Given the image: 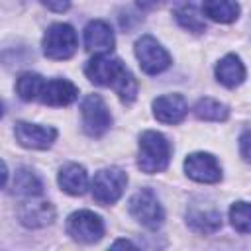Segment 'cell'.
<instances>
[{
  "label": "cell",
  "instance_id": "6da1fadb",
  "mask_svg": "<svg viewBox=\"0 0 251 251\" xmlns=\"http://www.w3.org/2000/svg\"><path fill=\"white\" fill-rule=\"evenodd\" d=\"M90 82L98 86H112L124 104H131L137 96V82L122 59L112 57L110 53H100L86 63L84 69Z\"/></svg>",
  "mask_w": 251,
  "mask_h": 251
},
{
  "label": "cell",
  "instance_id": "7a4b0ae2",
  "mask_svg": "<svg viewBox=\"0 0 251 251\" xmlns=\"http://www.w3.org/2000/svg\"><path fill=\"white\" fill-rule=\"evenodd\" d=\"M171 161V143L169 139L155 129H147L139 135V157H137V167L147 173H163L169 167Z\"/></svg>",
  "mask_w": 251,
  "mask_h": 251
},
{
  "label": "cell",
  "instance_id": "3957f363",
  "mask_svg": "<svg viewBox=\"0 0 251 251\" xmlns=\"http://www.w3.org/2000/svg\"><path fill=\"white\" fill-rule=\"evenodd\" d=\"M41 45H43V53L47 59H53V61L71 59L78 45L76 31L69 24H53L47 27Z\"/></svg>",
  "mask_w": 251,
  "mask_h": 251
},
{
  "label": "cell",
  "instance_id": "277c9868",
  "mask_svg": "<svg viewBox=\"0 0 251 251\" xmlns=\"http://www.w3.org/2000/svg\"><path fill=\"white\" fill-rule=\"evenodd\" d=\"M126 184H127V175L122 169H116V167L100 169L94 175L90 184L92 198L102 206H110L122 198Z\"/></svg>",
  "mask_w": 251,
  "mask_h": 251
},
{
  "label": "cell",
  "instance_id": "5b68a950",
  "mask_svg": "<svg viewBox=\"0 0 251 251\" xmlns=\"http://www.w3.org/2000/svg\"><path fill=\"white\" fill-rule=\"evenodd\" d=\"M127 210L129 214L145 227L149 229H157L163 226L165 222V212H163V206L159 204L155 192L151 188H141L137 190L131 198H129V204H127Z\"/></svg>",
  "mask_w": 251,
  "mask_h": 251
},
{
  "label": "cell",
  "instance_id": "8992f818",
  "mask_svg": "<svg viewBox=\"0 0 251 251\" xmlns=\"http://www.w3.org/2000/svg\"><path fill=\"white\" fill-rule=\"evenodd\" d=\"M82 129L90 137L104 135L112 126V114L100 94H88L80 104Z\"/></svg>",
  "mask_w": 251,
  "mask_h": 251
},
{
  "label": "cell",
  "instance_id": "52a82bcc",
  "mask_svg": "<svg viewBox=\"0 0 251 251\" xmlns=\"http://www.w3.org/2000/svg\"><path fill=\"white\" fill-rule=\"evenodd\" d=\"M135 57L139 61L141 71L147 75H159L171 65V55L151 35H141L135 41Z\"/></svg>",
  "mask_w": 251,
  "mask_h": 251
},
{
  "label": "cell",
  "instance_id": "ba28073f",
  "mask_svg": "<svg viewBox=\"0 0 251 251\" xmlns=\"http://www.w3.org/2000/svg\"><path fill=\"white\" fill-rule=\"evenodd\" d=\"M67 233L78 243H94L104 235V222L90 210H78L67 218Z\"/></svg>",
  "mask_w": 251,
  "mask_h": 251
},
{
  "label": "cell",
  "instance_id": "9c48e42d",
  "mask_svg": "<svg viewBox=\"0 0 251 251\" xmlns=\"http://www.w3.org/2000/svg\"><path fill=\"white\" fill-rule=\"evenodd\" d=\"M184 173L188 178L202 184H216L222 180V167L212 153L196 151L184 159Z\"/></svg>",
  "mask_w": 251,
  "mask_h": 251
},
{
  "label": "cell",
  "instance_id": "30bf717a",
  "mask_svg": "<svg viewBox=\"0 0 251 251\" xmlns=\"http://www.w3.org/2000/svg\"><path fill=\"white\" fill-rule=\"evenodd\" d=\"M14 135L22 147L41 151V149H49L53 145V141L57 139V129L47 127V126L29 124V122H16Z\"/></svg>",
  "mask_w": 251,
  "mask_h": 251
},
{
  "label": "cell",
  "instance_id": "8fae6325",
  "mask_svg": "<svg viewBox=\"0 0 251 251\" xmlns=\"http://www.w3.org/2000/svg\"><path fill=\"white\" fill-rule=\"evenodd\" d=\"M78 96V88L67 80V78H51L45 80L41 94H39V102H43L45 106H69L71 102H75Z\"/></svg>",
  "mask_w": 251,
  "mask_h": 251
},
{
  "label": "cell",
  "instance_id": "7c38bea8",
  "mask_svg": "<svg viewBox=\"0 0 251 251\" xmlns=\"http://www.w3.org/2000/svg\"><path fill=\"white\" fill-rule=\"evenodd\" d=\"M188 112L182 94H163L153 100V116L163 124H178Z\"/></svg>",
  "mask_w": 251,
  "mask_h": 251
},
{
  "label": "cell",
  "instance_id": "4fadbf2b",
  "mask_svg": "<svg viewBox=\"0 0 251 251\" xmlns=\"http://www.w3.org/2000/svg\"><path fill=\"white\" fill-rule=\"evenodd\" d=\"M114 31L112 27L102 20H92L84 27V45L90 53H110L114 49Z\"/></svg>",
  "mask_w": 251,
  "mask_h": 251
},
{
  "label": "cell",
  "instance_id": "5bb4252c",
  "mask_svg": "<svg viewBox=\"0 0 251 251\" xmlns=\"http://www.w3.org/2000/svg\"><path fill=\"white\" fill-rule=\"evenodd\" d=\"M20 222L25 226V227H31V229H37V227H45L49 224H53L55 220V208L51 202L47 200H37V202H25L20 212Z\"/></svg>",
  "mask_w": 251,
  "mask_h": 251
},
{
  "label": "cell",
  "instance_id": "9a60e30c",
  "mask_svg": "<svg viewBox=\"0 0 251 251\" xmlns=\"http://www.w3.org/2000/svg\"><path fill=\"white\" fill-rule=\"evenodd\" d=\"M59 186L63 192L71 196H82L88 188V175L82 165L78 163H67L59 171Z\"/></svg>",
  "mask_w": 251,
  "mask_h": 251
},
{
  "label": "cell",
  "instance_id": "2e32d148",
  "mask_svg": "<svg viewBox=\"0 0 251 251\" xmlns=\"http://www.w3.org/2000/svg\"><path fill=\"white\" fill-rule=\"evenodd\" d=\"M216 78L224 86L235 88L245 80V65L241 63V59L237 55L229 53L224 59H220V63L216 65Z\"/></svg>",
  "mask_w": 251,
  "mask_h": 251
},
{
  "label": "cell",
  "instance_id": "e0dca14e",
  "mask_svg": "<svg viewBox=\"0 0 251 251\" xmlns=\"http://www.w3.org/2000/svg\"><path fill=\"white\" fill-rule=\"evenodd\" d=\"M186 224L198 233H214L222 227V214L216 208H190L186 212Z\"/></svg>",
  "mask_w": 251,
  "mask_h": 251
},
{
  "label": "cell",
  "instance_id": "ac0fdd59",
  "mask_svg": "<svg viewBox=\"0 0 251 251\" xmlns=\"http://www.w3.org/2000/svg\"><path fill=\"white\" fill-rule=\"evenodd\" d=\"M202 12L214 22L231 24L239 18L237 0H202Z\"/></svg>",
  "mask_w": 251,
  "mask_h": 251
},
{
  "label": "cell",
  "instance_id": "d6986e66",
  "mask_svg": "<svg viewBox=\"0 0 251 251\" xmlns=\"http://www.w3.org/2000/svg\"><path fill=\"white\" fill-rule=\"evenodd\" d=\"M12 186H14V192L18 196H31L33 198V196H39L43 192V182L39 180V176L31 169H25V167L16 171Z\"/></svg>",
  "mask_w": 251,
  "mask_h": 251
},
{
  "label": "cell",
  "instance_id": "ffe728a7",
  "mask_svg": "<svg viewBox=\"0 0 251 251\" xmlns=\"http://www.w3.org/2000/svg\"><path fill=\"white\" fill-rule=\"evenodd\" d=\"M194 114L198 120L206 122H226L229 116V108L214 98H200L194 106Z\"/></svg>",
  "mask_w": 251,
  "mask_h": 251
},
{
  "label": "cell",
  "instance_id": "44dd1931",
  "mask_svg": "<svg viewBox=\"0 0 251 251\" xmlns=\"http://www.w3.org/2000/svg\"><path fill=\"white\" fill-rule=\"evenodd\" d=\"M43 84H45V80H43L41 75H37V73H24L16 80V92L25 102L39 100V94H41Z\"/></svg>",
  "mask_w": 251,
  "mask_h": 251
},
{
  "label": "cell",
  "instance_id": "7402d4cb",
  "mask_svg": "<svg viewBox=\"0 0 251 251\" xmlns=\"http://www.w3.org/2000/svg\"><path fill=\"white\" fill-rule=\"evenodd\" d=\"M229 220L239 233H251V202H233L229 208Z\"/></svg>",
  "mask_w": 251,
  "mask_h": 251
},
{
  "label": "cell",
  "instance_id": "603a6c76",
  "mask_svg": "<svg viewBox=\"0 0 251 251\" xmlns=\"http://www.w3.org/2000/svg\"><path fill=\"white\" fill-rule=\"evenodd\" d=\"M175 16H176V22H178L184 29H188V31H192V33H202V31L206 29L204 18H202L192 6H182V8H178V10L175 12Z\"/></svg>",
  "mask_w": 251,
  "mask_h": 251
},
{
  "label": "cell",
  "instance_id": "cb8c5ba5",
  "mask_svg": "<svg viewBox=\"0 0 251 251\" xmlns=\"http://www.w3.org/2000/svg\"><path fill=\"white\" fill-rule=\"evenodd\" d=\"M239 153L243 161L251 163V131H243L239 137Z\"/></svg>",
  "mask_w": 251,
  "mask_h": 251
},
{
  "label": "cell",
  "instance_id": "d4e9b609",
  "mask_svg": "<svg viewBox=\"0 0 251 251\" xmlns=\"http://www.w3.org/2000/svg\"><path fill=\"white\" fill-rule=\"evenodd\" d=\"M53 12H67L71 8V0H41Z\"/></svg>",
  "mask_w": 251,
  "mask_h": 251
},
{
  "label": "cell",
  "instance_id": "484cf974",
  "mask_svg": "<svg viewBox=\"0 0 251 251\" xmlns=\"http://www.w3.org/2000/svg\"><path fill=\"white\" fill-rule=\"evenodd\" d=\"M112 247H135V245L131 241H127V239H118V241L112 243Z\"/></svg>",
  "mask_w": 251,
  "mask_h": 251
},
{
  "label": "cell",
  "instance_id": "4316f807",
  "mask_svg": "<svg viewBox=\"0 0 251 251\" xmlns=\"http://www.w3.org/2000/svg\"><path fill=\"white\" fill-rule=\"evenodd\" d=\"M137 2H139V6H143V8H153V6L159 4V0H137Z\"/></svg>",
  "mask_w": 251,
  "mask_h": 251
}]
</instances>
